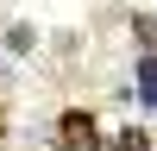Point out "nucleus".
<instances>
[{"label":"nucleus","mask_w":157,"mask_h":151,"mask_svg":"<svg viewBox=\"0 0 157 151\" xmlns=\"http://www.w3.org/2000/svg\"><path fill=\"white\" fill-rule=\"evenodd\" d=\"M138 95H145L151 101V107H157V63L145 57V63H138Z\"/></svg>","instance_id":"obj_1"},{"label":"nucleus","mask_w":157,"mask_h":151,"mask_svg":"<svg viewBox=\"0 0 157 151\" xmlns=\"http://www.w3.org/2000/svg\"><path fill=\"white\" fill-rule=\"evenodd\" d=\"M32 44H38L32 25H13V32H6V50H32Z\"/></svg>","instance_id":"obj_2"}]
</instances>
